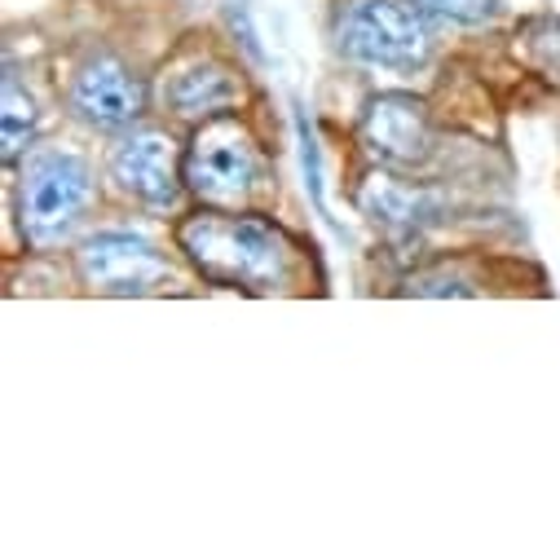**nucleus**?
Segmentation results:
<instances>
[{"mask_svg": "<svg viewBox=\"0 0 560 560\" xmlns=\"http://www.w3.org/2000/svg\"><path fill=\"white\" fill-rule=\"evenodd\" d=\"M256 182H260V151L252 132L234 115H212L190 142L186 186L212 208H234L256 190Z\"/></svg>", "mask_w": 560, "mask_h": 560, "instance_id": "2", "label": "nucleus"}, {"mask_svg": "<svg viewBox=\"0 0 560 560\" xmlns=\"http://www.w3.org/2000/svg\"><path fill=\"white\" fill-rule=\"evenodd\" d=\"M525 54L542 67V71H551V75H560V23H538V27H529L525 32Z\"/></svg>", "mask_w": 560, "mask_h": 560, "instance_id": "12", "label": "nucleus"}, {"mask_svg": "<svg viewBox=\"0 0 560 560\" xmlns=\"http://www.w3.org/2000/svg\"><path fill=\"white\" fill-rule=\"evenodd\" d=\"M429 5L446 19H459V23H481L490 10H494V0H429Z\"/></svg>", "mask_w": 560, "mask_h": 560, "instance_id": "14", "label": "nucleus"}, {"mask_svg": "<svg viewBox=\"0 0 560 560\" xmlns=\"http://www.w3.org/2000/svg\"><path fill=\"white\" fill-rule=\"evenodd\" d=\"M110 173H115L119 190L142 199L147 208H177L186 164H177V151L164 132H132L115 151Z\"/></svg>", "mask_w": 560, "mask_h": 560, "instance_id": "8", "label": "nucleus"}, {"mask_svg": "<svg viewBox=\"0 0 560 560\" xmlns=\"http://www.w3.org/2000/svg\"><path fill=\"white\" fill-rule=\"evenodd\" d=\"M75 269L93 292L106 296H142L173 278L168 260L137 234H93L75 252Z\"/></svg>", "mask_w": 560, "mask_h": 560, "instance_id": "5", "label": "nucleus"}, {"mask_svg": "<svg viewBox=\"0 0 560 560\" xmlns=\"http://www.w3.org/2000/svg\"><path fill=\"white\" fill-rule=\"evenodd\" d=\"M340 45L371 67H419L433 54V23L410 0H353Z\"/></svg>", "mask_w": 560, "mask_h": 560, "instance_id": "3", "label": "nucleus"}, {"mask_svg": "<svg viewBox=\"0 0 560 560\" xmlns=\"http://www.w3.org/2000/svg\"><path fill=\"white\" fill-rule=\"evenodd\" d=\"M362 212L393 225V230H415V225H424L438 217V199L429 190H415V186H397L388 177H371L362 186Z\"/></svg>", "mask_w": 560, "mask_h": 560, "instance_id": "10", "label": "nucleus"}, {"mask_svg": "<svg viewBox=\"0 0 560 560\" xmlns=\"http://www.w3.org/2000/svg\"><path fill=\"white\" fill-rule=\"evenodd\" d=\"M5 160H14L27 142H32V128H36V102L14 84L5 80Z\"/></svg>", "mask_w": 560, "mask_h": 560, "instance_id": "11", "label": "nucleus"}, {"mask_svg": "<svg viewBox=\"0 0 560 560\" xmlns=\"http://www.w3.org/2000/svg\"><path fill=\"white\" fill-rule=\"evenodd\" d=\"M93 182L80 155L40 151L27 160L19 182V221L32 243H58L89 208Z\"/></svg>", "mask_w": 560, "mask_h": 560, "instance_id": "4", "label": "nucleus"}, {"mask_svg": "<svg viewBox=\"0 0 560 560\" xmlns=\"http://www.w3.org/2000/svg\"><path fill=\"white\" fill-rule=\"evenodd\" d=\"M406 292H415V296H472V288L459 283L455 273L451 278L446 273H415Z\"/></svg>", "mask_w": 560, "mask_h": 560, "instance_id": "13", "label": "nucleus"}, {"mask_svg": "<svg viewBox=\"0 0 560 560\" xmlns=\"http://www.w3.org/2000/svg\"><path fill=\"white\" fill-rule=\"evenodd\" d=\"M234 97H238V84H234V75H230L221 62H195V67L177 71V75L164 84V102H168L173 115H182V119H212V115H221Z\"/></svg>", "mask_w": 560, "mask_h": 560, "instance_id": "9", "label": "nucleus"}, {"mask_svg": "<svg viewBox=\"0 0 560 560\" xmlns=\"http://www.w3.org/2000/svg\"><path fill=\"white\" fill-rule=\"evenodd\" d=\"M71 106L84 124L102 128V132H115V128H128L147 106V93H142V80H137L119 58H89L80 71H75V84H71Z\"/></svg>", "mask_w": 560, "mask_h": 560, "instance_id": "7", "label": "nucleus"}, {"mask_svg": "<svg viewBox=\"0 0 560 560\" xmlns=\"http://www.w3.org/2000/svg\"><path fill=\"white\" fill-rule=\"evenodd\" d=\"M182 252L195 260V269L221 288H247V292H269L283 283L288 273V243L273 225L256 217H221V212H199L182 221L177 230Z\"/></svg>", "mask_w": 560, "mask_h": 560, "instance_id": "1", "label": "nucleus"}, {"mask_svg": "<svg viewBox=\"0 0 560 560\" xmlns=\"http://www.w3.org/2000/svg\"><path fill=\"white\" fill-rule=\"evenodd\" d=\"M429 106L410 93H380L362 115V147L388 168H419L433 160Z\"/></svg>", "mask_w": 560, "mask_h": 560, "instance_id": "6", "label": "nucleus"}]
</instances>
